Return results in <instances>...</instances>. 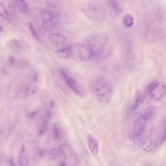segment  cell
I'll list each match as a JSON object with an SVG mask.
<instances>
[{"label": "cell", "instance_id": "cell-5", "mask_svg": "<svg viewBox=\"0 0 166 166\" xmlns=\"http://www.w3.org/2000/svg\"><path fill=\"white\" fill-rule=\"evenodd\" d=\"M134 143L139 147L145 151L151 152L157 147V143L144 134L133 135Z\"/></svg>", "mask_w": 166, "mask_h": 166}, {"label": "cell", "instance_id": "cell-19", "mask_svg": "<svg viewBox=\"0 0 166 166\" xmlns=\"http://www.w3.org/2000/svg\"><path fill=\"white\" fill-rule=\"evenodd\" d=\"M53 132L56 139H59L61 138V132L60 128L56 124L54 125L53 128Z\"/></svg>", "mask_w": 166, "mask_h": 166}, {"label": "cell", "instance_id": "cell-9", "mask_svg": "<svg viewBox=\"0 0 166 166\" xmlns=\"http://www.w3.org/2000/svg\"><path fill=\"white\" fill-rule=\"evenodd\" d=\"M49 38L51 43L54 45L61 44L66 40L65 36L59 33H52L49 35Z\"/></svg>", "mask_w": 166, "mask_h": 166}, {"label": "cell", "instance_id": "cell-21", "mask_svg": "<svg viewBox=\"0 0 166 166\" xmlns=\"http://www.w3.org/2000/svg\"><path fill=\"white\" fill-rule=\"evenodd\" d=\"M48 126V122L46 120H44L42 123L40 129L39 131V135H43L45 132Z\"/></svg>", "mask_w": 166, "mask_h": 166}, {"label": "cell", "instance_id": "cell-6", "mask_svg": "<svg viewBox=\"0 0 166 166\" xmlns=\"http://www.w3.org/2000/svg\"><path fill=\"white\" fill-rule=\"evenodd\" d=\"M147 92L152 99L155 100H159L165 94V84L163 82L151 84L148 87Z\"/></svg>", "mask_w": 166, "mask_h": 166}, {"label": "cell", "instance_id": "cell-1", "mask_svg": "<svg viewBox=\"0 0 166 166\" xmlns=\"http://www.w3.org/2000/svg\"><path fill=\"white\" fill-rule=\"evenodd\" d=\"M84 15L91 21L97 23L103 22L106 17L105 10L103 4L97 1H91L86 3L82 8Z\"/></svg>", "mask_w": 166, "mask_h": 166}, {"label": "cell", "instance_id": "cell-10", "mask_svg": "<svg viewBox=\"0 0 166 166\" xmlns=\"http://www.w3.org/2000/svg\"><path fill=\"white\" fill-rule=\"evenodd\" d=\"M88 147L91 154L96 156L98 152V144L96 139L92 136L89 135L87 137Z\"/></svg>", "mask_w": 166, "mask_h": 166}, {"label": "cell", "instance_id": "cell-17", "mask_svg": "<svg viewBox=\"0 0 166 166\" xmlns=\"http://www.w3.org/2000/svg\"><path fill=\"white\" fill-rule=\"evenodd\" d=\"M11 45L12 48L17 53L21 52L22 50L21 45L19 43L18 40L14 39L11 40Z\"/></svg>", "mask_w": 166, "mask_h": 166}, {"label": "cell", "instance_id": "cell-18", "mask_svg": "<svg viewBox=\"0 0 166 166\" xmlns=\"http://www.w3.org/2000/svg\"><path fill=\"white\" fill-rule=\"evenodd\" d=\"M0 16L6 19L9 20V15L3 4L0 2Z\"/></svg>", "mask_w": 166, "mask_h": 166}, {"label": "cell", "instance_id": "cell-14", "mask_svg": "<svg viewBox=\"0 0 166 166\" xmlns=\"http://www.w3.org/2000/svg\"><path fill=\"white\" fill-rule=\"evenodd\" d=\"M123 22L125 27L130 28L133 25L134 19L133 17L131 15H125L123 18Z\"/></svg>", "mask_w": 166, "mask_h": 166}, {"label": "cell", "instance_id": "cell-26", "mask_svg": "<svg viewBox=\"0 0 166 166\" xmlns=\"http://www.w3.org/2000/svg\"><path fill=\"white\" fill-rule=\"evenodd\" d=\"M3 31V29L1 27V26L0 25V32H2Z\"/></svg>", "mask_w": 166, "mask_h": 166}, {"label": "cell", "instance_id": "cell-25", "mask_svg": "<svg viewBox=\"0 0 166 166\" xmlns=\"http://www.w3.org/2000/svg\"><path fill=\"white\" fill-rule=\"evenodd\" d=\"M9 62L11 64H14L15 62V58L12 56H11L9 58Z\"/></svg>", "mask_w": 166, "mask_h": 166}, {"label": "cell", "instance_id": "cell-12", "mask_svg": "<svg viewBox=\"0 0 166 166\" xmlns=\"http://www.w3.org/2000/svg\"><path fill=\"white\" fill-rule=\"evenodd\" d=\"M55 53L59 57L68 59L71 57V46H68L64 48L56 51Z\"/></svg>", "mask_w": 166, "mask_h": 166}, {"label": "cell", "instance_id": "cell-15", "mask_svg": "<svg viewBox=\"0 0 166 166\" xmlns=\"http://www.w3.org/2000/svg\"><path fill=\"white\" fill-rule=\"evenodd\" d=\"M109 5L115 12L119 14L121 12L122 9L117 0H108Z\"/></svg>", "mask_w": 166, "mask_h": 166}, {"label": "cell", "instance_id": "cell-22", "mask_svg": "<svg viewBox=\"0 0 166 166\" xmlns=\"http://www.w3.org/2000/svg\"><path fill=\"white\" fill-rule=\"evenodd\" d=\"M21 46H22L23 49L26 52H28L30 50V48L28 42L23 39L21 40Z\"/></svg>", "mask_w": 166, "mask_h": 166}, {"label": "cell", "instance_id": "cell-11", "mask_svg": "<svg viewBox=\"0 0 166 166\" xmlns=\"http://www.w3.org/2000/svg\"><path fill=\"white\" fill-rule=\"evenodd\" d=\"M156 110V108L154 106H150L146 109L141 117L144 121L147 122L151 121L154 117Z\"/></svg>", "mask_w": 166, "mask_h": 166}, {"label": "cell", "instance_id": "cell-4", "mask_svg": "<svg viewBox=\"0 0 166 166\" xmlns=\"http://www.w3.org/2000/svg\"><path fill=\"white\" fill-rule=\"evenodd\" d=\"M108 41V37L104 34H96L91 36L88 39V44L93 51L95 57L101 54Z\"/></svg>", "mask_w": 166, "mask_h": 166}, {"label": "cell", "instance_id": "cell-3", "mask_svg": "<svg viewBox=\"0 0 166 166\" xmlns=\"http://www.w3.org/2000/svg\"><path fill=\"white\" fill-rule=\"evenodd\" d=\"M71 57L77 62L87 61L95 57L93 51L87 45H76L71 46Z\"/></svg>", "mask_w": 166, "mask_h": 166}, {"label": "cell", "instance_id": "cell-2", "mask_svg": "<svg viewBox=\"0 0 166 166\" xmlns=\"http://www.w3.org/2000/svg\"><path fill=\"white\" fill-rule=\"evenodd\" d=\"M92 88L100 101L104 103L110 101L113 95V89L111 84L105 79H96L92 83Z\"/></svg>", "mask_w": 166, "mask_h": 166}, {"label": "cell", "instance_id": "cell-13", "mask_svg": "<svg viewBox=\"0 0 166 166\" xmlns=\"http://www.w3.org/2000/svg\"><path fill=\"white\" fill-rule=\"evenodd\" d=\"M144 99L145 96L142 94L140 91H138L136 94L134 103L132 106V110H136L143 103Z\"/></svg>", "mask_w": 166, "mask_h": 166}, {"label": "cell", "instance_id": "cell-24", "mask_svg": "<svg viewBox=\"0 0 166 166\" xmlns=\"http://www.w3.org/2000/svg\"><path fill=\"white\" fill-rule=\"evenodd\" d=\"M21 161V164L23 165H26L28 164V160L26 158L23 157Z\"/></svg>", "mask_w": 166, "mask_h": 166}, {"label": "cell", "instance_id": "cell-23", "mask_svg": "<svg viewBox=\"0 0 166 166\" xmlns=\"http://www.w3.org/2000/svg\"><path fill=\"white\" fill-rule=\"evenodd\" d=\"M59 152L56 149H53L49 152V155L51 159H54L58 156Z\"/></svg>", "mask_w": 166, "mask_h": 166}, {"label": "cell", "instance_id": "cell-8", "mask_svg": "<svg viewBox=\"0 0 166 166\" xmlns=\"http://www.w3.org/2000/svg\"><path fill=\"white\" fill-rule=\"evenodd\" d=\"M42 16L43 27L46 29H50L53 25L51 13L48 11H45L43 13Z\"/></svg>", "mask_w": 166, "mask_h": 166}, {"label": "cell", "instance_id": "cell-16", "mask_svg": "<svg viewBox=\"0 0 166 166\" xmlns=\"http://www.w3.org/2000/svg\"><path fill=\"white\" fill-rule=\"evenodd\" d=\"M16 4L20 11L23 14H26L28 11L27 4L23 0H16Z\"/></svg>", "mask_w": 166, "mask_h": 166}, {"label": "cell", "instance_id": "cell-7", "mask_svg": "<svg viewBox=\"0 0 166 166\" xmlns=\"http://www.w3.org/2000/svg\"><path fill=\"white\" fill-rule=\"evenodd\" d=\"M60 72L65 82L70 89L77 95L81 96L82 92L81 88L77 83L64 70L61 69Z\"/></svg>", "mask_w": 166, "mask_h": 166}, {"label": "cell", "instance_id": "cell-20", "mask_svg": "<svg viewBox=\"0 0 166 166\" xmlns=\"http://www.w3.org/2000/svg\"><path fill=\"white\" fill-rule=\"evenodd\" d=\"M28 28L32 36L38 41H39V37L37 33L31 23H28Z\"/></svg>", "mask_w": 166, "mask_h": 166}]
</instances>
